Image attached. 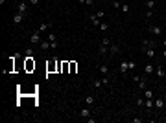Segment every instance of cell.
<instances>
[{
	"instance_id": "obj_18",
	"label": "cell",
	"mask_w": 166,
	"mask_h": 123,
	"mask_svg": "<svg viewBox=\"0 0 166 123\" xmlns=\"http://www.w3.org/2000/svg\"><path fill=\"white\" fill-rule=\"evenodd\" d=\"M39 48H41V52H46L48 48H52V46H50V41H48V39H46V41H41Z\"/></svg>"
},
{
	"instance_id": "obj_5",
	"label": "cell",
	"mask_w": 166,
	"mask_h": 123,
	"mask_svg": "<svg viewBox=\"0 0 166 123\" xmlns=\"http://www.w3.org/2000/svg\"><path fill=\"white\" fill-rule=\"evenodd\" d=\"M24 17H26L24 13H21V11H17V13L13 15V24H22V20H24Z\"/></svg>"
},
{
	"instance_id": "obj_15",
	"label": "cell",
	"mask_w": 166,
	"mask_h": 123,
	"mask_svg": "<svg viewBox=\"0 0 166 123\" xmlns=\"http://www.w3.org/2000/svg\"><path fill=\"white\" fill-rule=\"evenodd\" d=\"M153 101H155V109H157V110L164 109V99H163V97H155Z\"/></svg>"
},
{
	"instance_id": "obj_22",
	"label": "cell",
	"mask_w": 166,
	"mask_h": 123,
	"mask_svg": "<svg viewBox=\"0 0 166 123\" xmlns=\"http://www.w3.org/2000/svg\"><path fill=\"white\" fill-rule=\"evenodd\" d=\"M102 84H104V79H94V81H92V86L94 88H100Z\"/></svg>"
},
{
	"instance_id": "obj_32",
	"label": "cell",
	"mask_w": 166,
	"mask_h": 123,
	"mask_svg": "<svg viewBox=\"0 0 166 123\" xmlns=\"http://www.w3.org/2000/svg\"><path fill=\"white\" fill-rule=\"evenodd\" d=\"M28 2H30V4H31V6H37V4H39V2H41V0H28Z\"/></svg>"
},
{
	"instance_id": "obj_10",
	"label": "cell",
	"mask_w": 166,
	"mask_h": 123,
	"mask_svg": "<svg viewBox=\"0 0 166 123\" xmlns=\"http://www.w3.org/2000/svg\"><path fill=\"white\" fill-rule=\"evenodd\" d=\"M118 52H120V44H116V42H111V46H109V55H116Z\"/></svg>"
},
{
	"instance_id": "obj_37",
	"label": "cell",
	"mask_w": 166,
	"mask_h": 123,
	"mask_svg": "<svg viewBox=\"0 0 166 123\" xmlns=\"http://www.w3.org/2000/svg\"><path fill=\"white\" fill-rule=\"evenodd\" d=\"M163 46H164V48H166V39H164V41H163Z\"/></svg>"
},
{
	"instance_id": "obj_26",
	"label": "cell",
	"mask_w": 166,
	"mask_h": 123,
	"mask_svg": "<svg viewBox=\"0 0 166 123\" xmlns=\"http://www.w3.org/2000/svg\"><path fill=\"white\" fill-rule=\"evenodd\" d=\"M120 9H122V13H129V4H122V6H120Z\"/></svg>"
},
{
	"instance_id": "obj_34",
	"label": "cell",
	"mask_w": 166,
	"mask_h": 123,
	"mask_svg": "<svg viewBox=\"0 0 166 123\" xmlns=\"http://www.w3.org/2000/svg\"><path fill=\"white\" fill-rule=\"evenodd\" d=\"M78 2H80V4H87V0H78Z\"/></svg>"
},
{
	"instance_id": "obj_30",
	"label": "cell",
	"mask_w": 166,
	"mask_h": 123,
	"mask_svg": "<svg viewBox=\"0 0 166 123\" xmlns=\"http://www.w3.org/2000/svg\"><path fill=\"white\" fill-rule=\"evenodd\" d=\"M135 68H137V63L135 61H129V72H133Z\"/></svg>"
},
{
	"instance_id": "obj_1",
	"label": "cell",
	"mask_w": 166,
	"mask_h": 123,
	"mask_svg": "<svg viewBox=\"0 0 166 123\" xmlns=\"http://www.w3.org/2000/svg\"><path fill=\"white\" fill-rule=\"evenodd\" d=\"M111 42L113 41H109L107 37L105 39H102V42H100V46H98V55H107V52H109V46H111Z\"/></svg>"
},
{
	"instance_id": "obj_16",
	"label": "cell",
	"mask_w": 166,
	"mask_h": 123,
	"mask_svg": "<svg viewBox=\"0 0 166 123\" xmlns=\"http://www.w3.org/2000/svg\"><path fill=\"white\" fill-rule=\"evenodd\" d=\"M155 77H157V79H163V77H164V68L161 66V64L155 68Z\"/></svg>"
},
{
	"instance_id": "obj_35",
	"label": "cell",
	"mask_w": 166,
	"mask_h": 123,
	"mask_svg": "<svg viewBox=\"0 0 166 123\" xmlns=\"http://www.w3.org/2000/svg\"><path fill=\"white\" fill-rule=\"evenodd\" d=\"M163 57H164V59H166V48H164V52H163Z\"/></svg>"
},
{
	"instance_id": "obj_7",
	"label": "cell",
	"mask_w": 166,
	"mask_h": 123,
	"mask_svg": "<svg viewBox=\"0 0 166 123\" xmlns=\"http://www.w3.org/2000/svg\"><path fill=\"white\" fill-rule=\"evenodd\" d=\"M149 31H151L153 33V35H155V37H159L161 35V33H163V29H161V26H157V24H149Z\"/></svg>"
},
{
	"instance_id": "obj_21",
	"label": "cell",
	"mask_w": 166,
	"mask_h": 123,
	"mask_svg": "<svg viewBox=\"0 0 166 123\" xmlns=\"http://www.w3.org/2000/svg\"><path fill=\"white\" fill-rule=\"evenodd\" d=\"M137 84H138V88H140V90H146V86H148V81H146L144 77H140V81H138Z\"/></svg>"
},
{
	"instance_id": "obj_8",
	"label": "cell",
	"mask_w": 166,
	"mask_h": 123,
	"mask_svg": "<svg viewBox=\"0 0 166 123\" xmlns=\"http://www.w3.org/2000/svg\"><path fill=\"white\" fill-rule=\"evenodd\" d=\"M89 22H90L92 26H100V24H102V20L98 18L96 13H90V15H89Z\"/></svg>"
},
{
	"instance_id": "obj_19",
	"label": "cell",
	"mask_w": 166,
	"mask_h": 123,
	"mask_svg": "<svg viewBox=\"0 0 166 123\" xmlns=\"http://www.w3.org/2000/svg\"><path fill=\"white\" fill-rule=\"evenodd\" d=\"M24 57L26 59H31V57H33V48H31V46H28L24 50Z\"/></svg>"
},
{
	"instance_id": "obj_11",
	"label": "cell",
	"mask_w": 166,
	"mask_h": 123,
	"mask_svg": "<svg viewBox=\"0 0 166 123\" xmlns=\"http://www.w3.org/2000/svg\"><path fill=\"white\" fill-rule=\"evenodd\" d=\"M144 74H148V75H151V74H155V66H153L151 63H148L144 66Z\"/></svg>"
},
{
	"instance_id": "obj_33",
	"label": "cell",
	"mask_w": 166,
	"mask_h": 123,
	"mask_svg": "<svg viewBox=\"0 0 166 123\" xmlns=\"http://www.w3.org/2000/svg\"><path fill=\"white\" fill-rule=\"evenodd\" d=\"M131 121H133V123H140V121H142V118H133Z\"/></svg>"
},
{
	"instance_id": "obj_17",
	"label": "cell",
	"mask_w": 166,
	"mask_h": 123,
	"mask_svg": "<svg viewBox=\"0 0 166 123\" xmlns=\"http://www.w3.org/2000/svg\"><path fill=\"white\" fill-rule=\"evenodd\" d=\"M48 29H50V22H42V24L37 28V31L39 33H44V31H48Z\"/></svg>"
},
{
	"instance_id": "obj_25",
	"label": "cell",
	"mask_w": 166,
	"mask_h": 123,
	"mask_svg": "<svg viewBox=\"0 0 166 123\" xmlns=\"http://www.w3.org/2000/svg\"><path fill=\"white\" fill-rule=\"evenodd\" d=\"M146 7H148V9H153V7H155V0H146Z\"/></svg>"
},
{
	"instance_id": "obj_23",
	"label": "cell",
	"mask_w": 166,
	"mask_h": 123,
	"mask_svg": "<svg viewBox=\"0 0 166 123\" xmlns=\"http://www.w3.org/2000/svg\"><path fill=\"white\" fill-rule=\"evenodd\" d=\"M98 70H100L102 74H109V68H107V64H100V66H98Z\"/></svg>"
},
{
	"instance_id": "obj_14",
	"label": "cell",
	"mask_w": 166,
	"mask_h": 123,
	"mask_svg": "<svg viewBox=\"0 0 166 123\" xmlns=\"http://www.w3.org/2000/svg\"><path fill=\"white\" fill-rule=\"evenodd\" d=\"M120 72H122L124 75L129 72V61H122V64H120Z\"/></svg>"
},
{
	"instance_id": "obj_20",
	"label": "cell",
	"mask_w": 166,
	"mask_h": 123,
	"mask_svg": "<svg viewBox=\"0 0 166 123\" xmlns=\"http://www.w3.org/2000/svg\"><path fill=\"white\" fill-rule=\"evenodd\" d=\"M92 103H94V96H85V105L87 107H92Z\"/></svg>"
},
{
	"instance_id": "obj_38",
	"label": "cell",
	"mask_w": 166,
	"mask_h": 123,
	"mask_svg": "<svg viewBox=\"0 0 166 123\" xmlns=\"http://www.w3.org/2000/svg\"><path fill=\"white\" fill-rule=\"evenodd\" d=\"M124 2H125V0H122V4H124Z\"/></svg>"
},
{
	"instance_id": "obj_12",
	"label": "cell",
	"mask_w": 166,
	"mask_h": 123,
	"mask_svg": "<svg viewBox=\"0 0 166 123\" xmlns=\"http://www.w3.org/2000/svg\"><path fill=\"white\" fill-rule=\"evenodd\" d=\"M153 99H155V97H149V99H146V101H144V107H146L148 110L155 109V101H153Z\"/></svg>"
},
{
	"instance_id": "obj_27",
	"label": "cell",
	"mask_w": 166,
	"mask_h": 123,
	"mask_svg": "<svg viewBox=\"0 0 166 123\" xmlns=\"http://www.w3.org/2000/svg\"><path fill=\"white\" fill-rule=\"evenodd\" d=\"M144 97H146V99H149V97H153V92H151V90H149V88H146V90H144Z\"/></svg>"
},
{
	"instance_id": "obj_2",
	"label": "cell",
	"mask_w": 166,
	"mask_h": 123,
	"mask_svg": "<svg viewBox=\"0 0 166 123\" xmlns=\"http://www.w3.org/2000/svg\"><path fill=\"white\" fill-rule=\"evenodd\" d=\"M90 114H92V112H90V107H83V109L80 110V112H78V118H81V120H89V118H90Z\"/></svg>"
},
{
	"instance_id": "obj_36",
	"label": "cell",
	"mask_w": 166,
	"mask_h": 123,
	"mask_svg": "<svg viewBox=\"0 0 166 123\" xmlns=\"http://www.w3.org/2000/svg\"><path fill=\"white\" fill-rule=\"evenodd\" d=\"M4 2H6V0H0V6H4Z\"/></svg>"
},
{
	"instance_id": "obj_31",
	"label": "cell",
	"mask_w": 166,
	"mask_h": 123,
	"mask_svg": "<svg viewBox=\"0 0 166 123\" xmlns=\"http://www.w3.org/2000/svg\"><path fill=\"white\" fill-rule=\"evenodd\" d=\"M120 6H122V2H120V0H113V7H116V9H120Z\"/></svg>"
},
{
	"instance_id": "obj_9",
	"label": "cell",
	"mask_w": 166,
	"mask_h": 123,
	"mask_svg": "<svg viewBox=\"0 0 166 123\" xmlns=\"http://www.w3.org/2000/svg\"><path fill=\"white\" fill-rule=\"evenodd\" d=\"M155 46H157V42H155V41L142 39V50H146V48H155Z\"/></svg>"
},
{
	"instance_id": "obj_29",
	"label": "cell",
	"mask_w": 166,
	"mask_h": 123,
	"mask_svg": "<svg viewBox=\"0 0 166 123\" xmlns=\"http://www.w3.org/2000/svg\"><path fill=\"white\" fill-rule=\"evenodd\" d=\"M144 17H146V18H151V17H153V9H146Z\"/></svg>"
},
{
	"instance_id": "obj_3",
	"label": "cell",
	"mask_w": 166,
	"mask_h": 123,
	"mask_svg": "<svg viewBox=\"0 0 166 123\" xmlns=\"http://www.w3.org/2000/svg\"><path fill=\"white\" fill-rule=\"evenodd\" d=\"M41 41H42V39H41V33L35 29V31L30 35V44H41Z\"/></svg>"
},
{
	"instance_id": "obj_6",
	"label": "cell",
	"mask_w": 166,
	"mask_h": 123,
	"mask_svg": "<svg viewBox=\"0 0 166 123\" xmlns=\"http://www.w3.org/2000/svg\"><path fill=\"white\" fill-rule=\"evenodd\" d=\"M17 11H21V13H28V2H26V0H21V2H19L17 4Z\"/></svg>"
},
{
	"instance_id": "obj_4",
	"label": "cell",
	"mask_w": 166,
	"mask_h": 123,
	"mask_svg": "<svg viewBox=\"0 0 166 123\" xmlns=\"http://www.w3.org/2000/svg\"><path fill=\"white\" fill-rule=\"evenodd\" d=\"M48 41H50V46H52V50L57 48V37H55L54 31H48Z\"/></svg>"
},
{
	"instance_id": "obj_28",
	"label": "cell",
	"mask_w": 166,
	"mask_h": 123,
	"mask_svg": "<svg viewBox=\"0 0 166 123\" xmlns=\"http://www.w3.org/2000/svg\"><path fill=\"white\" fill-rule=\"evenodd\" d=\"M96 15H98V18L102 20V18L105 17V11H104V9H98V11H96Z\"/></svg>"
},
{
	"instance_id": "obj_13",
	"label": "cell",
	"mask_w": 166,
	"mask_h": 123,
	"mask_svg": "<svg viewBox=\"0 0 166 123\" xmlns=\"http://www.w3.org/2000/svg\"><path fill=\"white\" fill-rule=\"evenodd\" d=\"M144 53L149 57V59H155V57H157V52H155V48H146V50H144Z\"/></svg>"
},
{
	"instance_id": "obj_24",
	"label": "cell",
	"mask_w": 166,
	"mask_h": 123,
	"mask_svg": "<svg viewBox=\"0 0 166 123\" xmlns=\"http://www.w3.org/2000/svg\"><path fill=\"white\" fill-rule=\"evenodd\" d=\"M144 101H146V97H140V96H137V107H144Z\"/></svg>"
}]
</instances>
